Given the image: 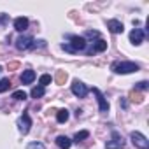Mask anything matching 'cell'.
I'll use <instances>...</instances> for the list:
<instances>
[{
	"label": "cell",
	"instance_id": "7402d4cb",
	"mask_svg": "<svg viewBox=\"0 0 149 149\" xmlns=\"http://www.w3.org/2000/svg\"><path fill=\"white\" fill-rule=\"evenodd\" d=\"M26 149H46V146L42 142H30L26 146Z\"/></svg>",
	"mask_w": 149,
	"mask_h": 149
},
{
	"label": "cell",
	"instance_id": "7a4b0ae2",
	"mask_svg": "<svg viewBox=\"0 0 149 149\" xmlns=\"http://www.w3.org/2000/svg\"><path fill=\"white\" fill-rule=\"evenodd\" d=\"M130 139H132L133 146H137L139 149H149V140H147L140 132H132V133H130Z\"/></svg>",
	"mask_w": 149,
	"mask_h": 149
},
{
	"label": "cell",
	"instance_id": "4fadbf2b",
	"mask_svg": "<svg viewBox=\"0 0 149 149\" xmlns=\"http://www.w3.org/2000/svg\"><path fill=\"white\" fill-rule=\"evenodd\" d=\"M14 28H16L18 32H25V30L28 28V19L23 18V16H21V18H16V19H14Z\"/></svg>",
	"mask_w": 149,
	"mask_h": 149
},
{
	"label": "cell",
	"instance_id": "5b68a950",
	"mask_svg": "<svg viewBox=\"0 0 149 149\" xmlns=\"http://www.w3.org/2000/svg\"><path fill=\"white\" fill-rule=\"evenodd\" d=\"M72 93L76 95V97H79V98H84L88 95V88H86L84 83H81V81L76 79V81L72 83Z\"/></svg>",
	"mask_w": 149,
	"mask_h": 149
},
{
	"label": "cell",
	"instance_id": "44dd1931",
	"mask_svg": "<svg viewBox=\"0 0 149 149\" xmlns=\"http://www.w3.org/2000/svg\"><path fill=\"white\" fill-rule=\"evenodd\" d=\"M13 98H14V100H25V98H26V93H25L23 90H18V91L13 93Z\"/></svg>",
	"mask_w": 149,
	"mask_h": 149
},
{
	"label": "cell",
	"instance_id": "d6986e66",
	"mask_svg": "<svg viewBox=\"0 0 149 149\" xmlns=\"http://www.w3.org/2000/svg\"><path fill=\"white\" fill-rule=\"evenodd\" d=\"M9 86H11V81H9V77H4V79H0V93L7 91V90H9Z\"/></svg>",
	"mask_w": 149,
	"mask_h": 149
},
{
	"label": "cell",
	"instance_id": "83f0119b",
	"mask_svg": "<svg viewBox=\"0 0 149 149\" xmlns=\"http://www.w3.org/2000/svg\"><path fill=\"white\" fill-rule=\"evenodd\" d=\"M0 72H2V67H0Z\"/></svg>",
	"mask_w": 149,
	"mask_h": 149
},
{
	"label": "cell",
	"instance_id": "3957f363",
	"mask_svg": "<svg viewBox=\"0 0 149 149\" xmlns=\"http://www.w3.org/2000/svg\"><path fill=\"white\" fill-rule=\"evenodd\" d=\"M105 147H107V149H123V147H125V140H123L121 133H119V132H112V139L107 140Z\"/></svg>",
	"mask_w": 149,
	"mask_h": 149
},
{
	"label": "cell",
	"instance_id": "cb8c5ba5",
	"mask_svg": "<svg viewBox=\"0 0 149 149\" xmlns=\"http://www.w3.org/2000/svg\"><path fill=\"white\" fill-rule=\"evenodd\" d=\"M98 35H100V33H98L97 30H88V32H86V37H91V39H93V37H98Z\"/></svg>",
	"mask_w": 149,
	"mask_h": 149
},
{
	"label": "cell",
	"instance_id": "ac0fdd59",
	"mask_svg": "<svg viewBox=\"0 0 149 149\" xmlns=\"http://www.w3.org/2000/svg\"><path fill=\"white\" fill-rule=\"evenodd\" d=\"M65 79H67V72H63V70H58V72H56V77H54L56 84H63V83H65Z\"/></svg>",
	"mask_w": 149,
	"mask_h": 149
},
{
	"label": "cell",
	"instance_id": "2e32d148",
	"mask_svg": "<svg viewBox=\"0 0 149 149\" xmlns=\"http://www.w3.org/2000/svg\"><path fill=\"white\" fill-rule=\"evenodd\" d=\"M44 93H46V90L42 88V86H37V88H33L32 90V98H40V97H44Z\"/></svg>",
	"mask_w": 149,
	"mask_h": 149
},
{
	"label": "cell",
	"instance_id": "277c9868",
	"mask_svg": "<svg viewBox=\"0 0 149 149\" xmlns=\"http://www.w3.org/2000/svg\"><path fill=\"white\" fill-rule=\"evenodd\" d=\"M18 126H19V132L23 135H26L30 132V126H32V119H30V114L28 112H23V116L18 119Z\"/></svg>",
	"mask_w": 149,
	"mask_h": 149
},
{
	"label": "cell",
	"instance_id": "9c48e42d",
	"mask_svg": "<svg viewBox=\"0 0 149 149\" xmlns=\"http://www.w3.org/2000/svg\"><path fill=\"white\" fill-rule=\"evenodd\" d=\"M105 49H107V42H105L104 39H98L97 42L91 44L90 49H86V53H88V54H95V53H102V51H105Z\"/></svg>",
	"mask_w": 149,
	"mask_h": 149
},
{
	"label": "cell",
	"instance_id": "4316f807",
	"mask_svg": "<svg viewBox=\"0 0 149 149\" xmlns=\"http://www.w3.org/2000/svg\"><path fill=\"white\" fill-rule=\"evenodd\" d=\"M7 21V14H0V23H6Z\"/></svg>",
	"mask_w": 149,
	"mask_h": 149
},
{
	"label": "cell",
	"instance_id": "5bb4252c",
	"mask_svg": "<svg viewBox=\"0 0 149 149\" xmlns=\"http://www.w3.org/2000/svg\"><path fill=\"white\" fill-rule=\"evenodd\" d=\"M33 79H35V72L33 70H25L21 74V83L23 84H30V83H33Z\"/></svg>",
	"mask_w": 149,
	"mask_h": 149
},
{
	"label": "cell",
	"instance_id": "9a60e30c",
	"mask_svg": "<svg viewBox=\"0 0 149 149\" xmlns=\"http://www.w3.org/2000/svg\"><path fill=\"white\" fill-rule=\"evenodd\" d=\"M68 116H70V114H68L67 109H60V111L56 112V121H58V123H67V121H68Z\"/></svg>",
	"mask_w": 149,
	"mask_h": 149
},
{
	"label": "cell",
	"instance_id": "7c38bea8",
	"mask_svg": "<svg viewBox=\"0 0 149 149\" xmlns=\"http://www.w3.org/2000/svg\"><path fill=\"white\" fill-rule=\"evenodd\" d=\"M56 146H58L60 149H68V147L72 146V140H70L68 137H65V135H58V137H56Z\"/></svg>",
	"mask_w": 149,
	"mask_h": 149
},
{
	"label": "cell",
	"instance_id": "e0dca14e",
	"mask_svg": "<svg viewBox=\"0 0 149 149\" xmlns=\"http://www.w3.org/2000/svg\"><path fill=\"white\" fill-rule=\"evenodd\" d=\"M88 137H90V132H86V130L77 132L76 135H74V142H81V140H84V139H88Z\"/></svg>",
	"mask_w": 149,
	"mask_h": 149
},
{
	"label": "cell",
	"instance_id": "ffe728a7",
	"mask_svg": "<svg viewBox=\"0 0 149 149\" xmlns=\"http://www.w3.org/2000/svg\"><path fill=\"white\" fill-rule=\"evenodd\" d=\"M51 76H49V74H44V76H40V79H39V83H40V86L42 88H46L47 84H51Z\"/></svg>",
	"mask_w": 149,
	"mask_h": 149
},
{
	"label": "cell",
	"instance_id": "6da1fadb",
	"mask_svg": "<svg viewBox=\"0 0 149 149\" xmlns=\"http://www.w3.org/2000/svg\"><path fill=\"white\" fill-rule=\"evenodd\" d=\"M112 70L116 74H132V72L139 70V65L133 61H116V63H112Z\"/></svg>",
	"mask_w": 149,
	"mask_h": 149
},
{
	"label": "cell",
	"instance_id": "8fae6325",
	"mask_svg": "<svg viewBox=\"0 0 149 149\" xmlns=\"http://www.w3.org/2000/svg\"><path fill=\"white\" fill-rule=\"evenodd\" d=\"M107 28H109L112 33H123V30H125L123 23L118 21V19H109V21H107Z\"/></svg>",
	"mask_w": 149,
	"mask_h": 149
},
{
	"label": "cell",
	"instance_id": "603a6c76",
	"mask_svg": "<svg viewBox=\"0 0 149 149\" xmlns=\"http://www.w3.org/2000/svg\"><path fill=\"white\" fill-rule=\"evenodd\" d=\"M147 88H149V83L147 81H140V83L135 84V90H140V91H146Z\"/></svg>",
	"mask_w": 149,
	"mask_h": 149
},
{
	"label": "cell",
	"instance_id": "30bf717a",
	"mask_svg": "<svg viewBox=\"0 0 149 149\" xmlns=\"http://www.w3.org/2000/svg\"><path fill=\"white\" fill-rule=\"evenodd\" d=\"M93 93H95V97H97V100H98V107H100V112H107V111H109V104H107L105 97L102 95V91H100L98 88H93Z\"/></svg>",
	"mask_w": 149,
	"mask_h": 149
},
{
	"label": "cell",
	"instance_id": "d4e9b609",
	"mask_svg": "<svg viewBox=\"0 0 149 149\" xmlns=\"http://www.w3.org/2000/svg\"><path fill=\"white\" fill-rule=\"evenodd\" d=\"M61 49H65V51H68V53H76V51L70 47V44H61Z\"/></svg>",
	"mask_w": 149,
	"mask_h": 149
},
{
	"label": "cell",
	"instance_id": "484cf974",
	"mask_svg": "<svg viewBox=\"0 0 149 149\" xmlns=\"http://www.w3.org/2000/svg\"><path fill=\"white\" fill-rule=\"evenodd\" d=\"M18 67H19V63H18V61H11V63H9V70H16Z\"/></svg>",
	"mask_w": 149,
	"mask_h": 149
},
{
	"label": "cell",
	"instance_id": "ba28073f",
	"mask_svg": "<svg viewBox=\"0 0 149 149\" xmlns=\"http://www.w3.org/2000/svg\"><path fill=\"white\" fill-rule=\"evenodd\" d=\"M144 37H146V33H144V30H140V28H133V30L130 32V42H132L133 46H140V44L144 42Z\"/></svg>",
	"mask_w": 149,
	"mask_h": 149
},
{
	"label": "cell",
	"instance_id": "8992f818",
	"mask_svg": "<svg viewBox=\"0 0 149 149\" xmlns=\"http://www.w3.org/2000/svg\"><path fill=\"white\" fill-rule=\"evenodd\" d=\"M32 46H33V39H32L30 35H19V37L16 39V47H18L19 51L30 49Z\"/></svg>",
	"mask_w": 149,
	"mask_h": 149
},
{
	"label": "cell",
	"instance_id": "52a82bcc",
	"mask_svg": "<svg viewBox=\"0 0 149 149\" xmlns=\"http://www.w3.org/2000/svg\"><path fill=\"white\" fill-rule=\"evenodd\" d=\"M70 40H72V42H70V47L76 51V53H77V51H84V49H86V39H84V37L72 35V37H70Z\"/></svg>",
	"mask_w": 149,
	"mask_h": 149
}]
</instances>
